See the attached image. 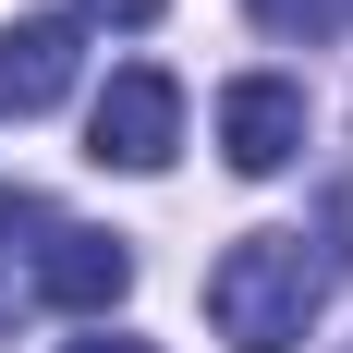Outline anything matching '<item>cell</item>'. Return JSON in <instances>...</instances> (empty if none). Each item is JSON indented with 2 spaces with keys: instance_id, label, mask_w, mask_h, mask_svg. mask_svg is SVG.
Here are the masks:
<instances>
[{
  "instance_id": "cell-1",
  "label": "cell",
  "mask_w": 353,
  "mask_h": 353,
  "mask_svg": "<svg viewBox=\"0 0 353 353\" xmlns=\"http://www.w3.org/2000/svg\"><path fill=\"white\" fill-rule=\"evenodd\" d=\"M329 305V256L305 244V232H244V244L208 268V317L232 353H292L305 329H317Z\"/></svg>"
},
{
  "instance_id": "cell-2",
  "label": "cell",
  "mask_w": 353,
  "mask_h": 353,
  "mask_svg": "<svg viewBox=\"0 0 353 353\" xmlns=\"http://www.w3.org/2000/svg\"><path fill=\"white\" fill-rule=\"evenodd\" d=\"M183 146V85L159 61H122L98 85V122H85V159H110V171H171Z\"/></svg>"
},
{
  "instance_id": "cell-3",
  "label": "cell",
  "mask_w": 353,
  "mask_h": 353,
  "mask_svg": "<svg viewBox=\"0 0 353 353\" xmlns=\"http://www.w3.org/2000/svg\"><path fill=\"white\" fill-rule=\"evenodd\" d=\"M25 292H37V305H61V317H110V305L134 292V244H122V232H85V219H49Z\"/></svg>"
},
{
  "instance_id": "cell-4",
  "label": "cell",
  "mask_w": 353,
  "mask_h": 353,
  "mask_svg": "<svg viewBox=\"0 0 353 353\" xmlns=\"http://www.w3.org/2000/svg\"><path fill=\"white\" fill-rule=\"evenodd\" d=\"M219 159H232L244 183L292 171V159H305V85H292V73H244V85H219Z\"/></svg>"
},
{
  "instance_id": "cell-5",
  "label": "cell",
  "mask_w": 353,
  "mask_h": 353,
  "mask_svg": "<svg viewBox=\"0 0 353 353\" xmlns=\"http://www.w3.org/2000/svg\"><path fill=\"white\" fill-rule=\"evenodd\" d=\"M73 61H85V25H73V12H25V25H0V110H12V122L61 110Z\"/></svg>"
},
{
  "instance_id": "cell-6",
  "label": "cell",
  "mask_w": 353,
  "mask_h": 353,
  "mask_svg": "<svg viewBox=\"0 0 353 353\" xmlns=\"http://www.w3.org/2000/svg\"><path fill=\"white\" fill-rule=\"evenodd\" d=\"M49 195H25V183H12V195H0V341H12V317H25V281H37V232H49Z\"/></svg>"
},
{
  "instance_id": "cell-7",
  "label": "cell",
  "mask_w": 353,
  "mask_h": 353,
  "mask_svg": "<svg viewBox=\"0 0 353 353\" xmlns=\"http://www.w3.org/2000/svg\"><path fill=\"white\" fill-rule=\"evenodd\" d=\"M244 12H256L268 37H305V49H329V37L353 25V0H244Z\"/></svg>"
},
{
  "instance_id": "cell-8",
  "label": "cell",
  "mask_w": 353,
  "mask_h": 353,
  "mask_svg": "<svg viewBox=\"0 0 353 353\" xmlns=\"http://www.w3.org/2000/svg\"><path fill=\"white\" fill-rule=\"evenodd\" d=\"M73 12H110V25H159V0H73Z\"/></svg>"
},
{
  "instance_id": "cell-9",
  "label": "cell",
  "mask_w": 353,
  "mask_h": 353,
  "mask_svg": "<svg viewBox=\"0 0 353 353\" xmlns=\"http://www.w3.org/2000/svg\"><path fill=\"white\" fill-rule=\"evenodd\" d=\"M61 353H159V341H122V329H98V341H61Z\"/></svg>"
}]
</instances>
